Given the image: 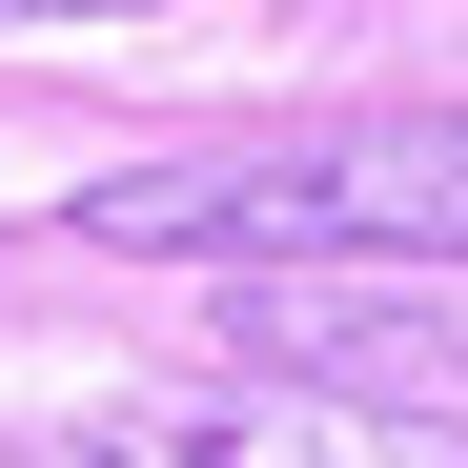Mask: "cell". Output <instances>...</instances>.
<instances>
[{
    "label": "cell",
    "instance_id": "6da1fadb",
    "mask_svg": "<svg viewBox=\"0 0 468 468\" xmlns=\"http://www.w3.org/2000/svg\"><path fill=\"white\" fill-rule=\"evenodd\" d=\"M61 224L164 245V265H468V102L305 122V143H245V164H122Z\"/></svg>",
    "mask_w": 468,
    "mask_h": 468
},
{
    "label": "cell",
    "instance_id": "7a4b0ae2",
    "mask_svg": "<svg viewBox=\"0 0 468 468\" xmlns=\"http://www.w3.org/2000/svg\"><path fill=\"white\" fill-rule=\"evenodd\" d=\"M21 468H468L448 408H346V387L224 367V387H122V408L21 428Z\"/></svg>",
    "mask_w": 468,
    "mask_h": 468
},
{
    "label": "cell",
    "instance_id": "3957f363",
    "mask_svg": "<svg viewBox=\"0 0 468 468\" xmlns=\"http://www.w3.org/2000/svg\"><path fill=\"white\" fill-rule=\"evenodd\" d=\"M224 367L346 387V408H468V346L428 305H387L367 265H224Z\"/></svg>",
    "mask_w": 468,
    "mask_h": 468
},
{
    "label": "cell",
    "instance_id": "277c9868",
    "mask_svg": "<svg viewBox=\"0 0 468 468\" xmlns=\"http://www.w3.org/2000/svg\"><path fill=\"white\" fill-rule=\"evenodd\" d=\"M0 21H122V0H0Z\"/></svg>",
    "mask_w": 468,
    "mask_h": 468
}]
</instances>
